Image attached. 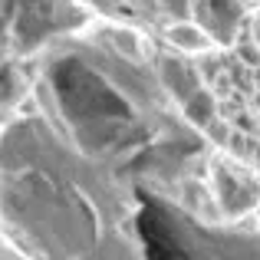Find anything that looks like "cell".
I'll use <instances>...</instances> for the list:
<instances>
[{
	"label": "cell",
	"instance_id": "cell-1",
	"mask_svg": "<svg viewBox=\"0 0 260 260\" xmlns=\"http://www.w3.org/2000/svg\"><path fill=\"white\" fill-rule=\"evenodd\" d=\"M247 17H250L247 0H191V20H198L208 30V37L228 50L234 46Z\"/></svg>",
	"mask_w": 260,
	"mask_h": 260
},
{
	"label": "cell",
	"instance_id": "cell-9",
	"mask_svg": "<svg viewBox=\"0 0 260 260\" xmlns=\"http://www.w3.org/2000/svg\"><path fill=\"white\" fill-rule=\"evenodd\" d=\"M128 4H132V0H128Z\"/></svg>",
	"mask_w": 260,
	"mask_h": 260
},
{
	"label": "cell",
	"instance_id": "cell-5",
	"mask_svg": "<svg viewBox=\"0 0 260 260\" xmlns=\"http://www.w3.org/2000/svg\"><path fill=\"white\" fill-rule=\"evenodd\" d=\"M231 53H234L241 63H247V66H260V43H257L254 33H250L247 23H244V30L237 33V40H234V46H231Z\"/></svg>",
	"mask_w": 260,
	"mask_h": 260
},
{
	"label": "cell",
	"instance_id": "cell-3",
	"mask_svg": "<svg viewBox=\"0 0 260 260\" xmlns=\"http://www.w3.org/2000/svg\"><path fill=\"white\" fill-rule=\"evenodd\" d=\"M165 40H168V46H172L175 53H184V56H198V53L217 46L214 40L208 37V30H204L198 20H191V17L188 20H168Z\"/></svg>",
	"mask_w": 260,
	"mask_h": 260
},
{
	"label": "cell",
	"instance_id": "cell-7",
	"mask_svg": "<svg viewBox=\"0 0 260 260\" xmlns=\"http://www.w3.org/2000/svg\"><path fill=\"white\" fill-rule=\"evenodd\" d=\"M158 13L165 20H188L191 17V0H155Z\"/></svg>",
	"mask_w": 260,
	"mask_h": 260
},
{
	"label": "cell",
	"instance_id": "cell-8",
	"mask_svg": "<svg viewBox=\"0 0 260 260\" xmlns=\"http://www.w3.org/2000/svg\"><path fill=\"white\" fill-rule=\"evenodd\" d=\"M247 26H250V33L257 37V43H260V10H254V13L247 17Z\"/></svg>",
	"mask_w": 260,
	"mask_h": 260
},
{
	"label": "cell",
	"instance_id": "cell-4",
	"mask_svg": "<svg viewBox=\"0 0 260 260\" xmlns=\"http://www.w3.org/2000/svg\"><path fill=\"white\" fill-rule=\"evenodd\" d=\"M181 115H184V122H188V125H194L198 132H204V125H208V122H214L217 115H221V112H217V95L211 92L208 86L194 89V92L181 102Z\"/></svg>",
	"mask_w": 260,
	"mask_h": 260
},
{
	"label": "cell",
	"instance_id": "cell-2",
	"mask_svg": "<svg viewBox=\"0 0 260 260\" xmlns=\"http://www.w3.org/2000/svg\"><path fill=\"white\" fill-rule=\"evenodd\" d=\"M158 79H161V86L172 92V99L178 102V106H181L194 89L204 86L198 66L191 63L184 53H175V56H161L158 59Z\"/></svg>",
	"mask_w": 260,
	"mask_h": 260
},
{
	"label": "cell",
	"instance_id": "cell-6",
	"mask_svg": "<svg viewBox=\"0 0 260 260\" xmlns=\"http://www.w3.org/2000/svg\"><path fill=\"white\" fill-rule=\"evenodd\" d=\"M231 135H234V125H231V122L224 119V115H217L214 122H208V125H204V139H208L211 145H221V148H228Z\"/></svg>",
	"mask_w": 260,
	"mask_h": 260
},
{
	"label": "cell",
	"instance_id": "cell-10",
	"mask_svg": "<svg viewBox=\"0 0 260 260\" xmlns=\"http://www.w3.org/2000/svg\"><path fill=\"white\" fill-rule=\"evenodd\" d=\"M247 4H250V0H247Z\"/></svg>",
	"mask_w": 260,
	"mask_h": 260
}]
</instances>
